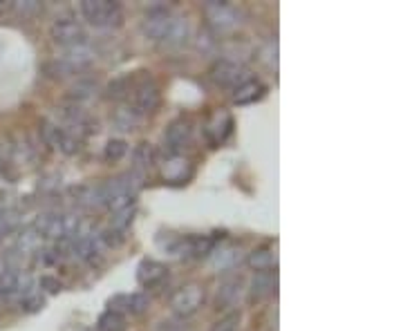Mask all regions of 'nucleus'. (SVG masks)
Returning a JSON list of instances; mask_svg holds the SVG:
<instances>
[{
  "mask_svg": "<svg viewBox=\"0 0 403 331\" xmlns=\"http://www.w3.org/2000/svg\"><path fill=\"white\" fill-rule=\"evenodd\" d=\"M141 32L148 36L151 41L162 43L168 47H179L191 39V25L184 16L173 14L166 5H155L148 9Z\"/></svg>",
  "mask_w": 403,
  "mask_h": 331,
  "instance_id": "nucleus-1",
  "label": "nucleus"
},
{
  "mask_svg": "<svg viewBox=\"0 0 403 331\" xmlns=\"http://www.w3.org/2000/svg\"><path fill=\"white\" fill-rule=\"evenodd\" d=\"M81 14L94 27H117L124 20V11L113 0H83Z\"/></svg>",
  "mask_w": 403,
  "mask_h": 331,
  "instance_id": "nucleus-2",
  "label": "nucleus"
},
{
  "mask_svg": "<svg viewBox=\"0 0 403 331\" xmlns=\"http://www.w3.org/2000/svg\"><path fill=\"white\" fill-rule=\"evenodd\" d=\"M36 231H39L41 238H50V240H72L81 231L79 217L72 215H41L39 222H36Z\"/></svg>",
  "mask_w": 403,
  "mask_h": 331,
  "instance_id": "nucleus-3",
  "label": "nucleus"
},
{
  "mask_svg": "<svg viewBox=\"0 0 403 331\" xmlns=\"http://www.w3.org/2000/svg\"><path fill=\"white\" fill-rule=\"evenodd\" d=\"M209 77L215 85H219V88H231V90H236L238 85L251 79L249 70L242 63H238V60H231V58L215 60L209 70Z\"/></svg>",
  "mask_w": 403,
  "mask_h": 331,
  "instance_id": "nucleus-4",
  "label": "nucleus"
},
{
  "mask_svg": "<svg viewBox=\"0 0 403 331\" xmlns=\"http://www.w3.org/2000/svg\"><path fill=\"white\" fill-rule=\"evenodd\" d=\"M204 298H206L204 287L191 282V285L175 291V296L170 298V309H173L175 316H179L181 320H184V318H191L202 309Z\"/></svg>",
  "mask_w": 403,
  "mask_h": 331,
  "instance_id": "nucleus-5",
  "label": "nucleus"
},
{
  "mask_svg": "<svg viewBox=\"0 0 403 331\" xmlns=\"http://www.w3.org/2000/svg\"><path fill=\"white\" fill-rule=\"evenodd\" d=\"M204 14L206 18H209L211 27L215 32H231L242 25V9H238L236 5L231 3H215V0H211V3L204 5Z\"/></svg>",
  "mask_w": 403,
  "mask_h": 331,
  "instance_id": "nucleus-6",
  "label": "nucleus"
},
{
  "mask_svg": "<svg viewBox=\"0 0 403 331\" xmlns=\"http://www.w3.org/2000/svg\"><path fill=\"white\" fill-rule=\"evenodd\" d=\"M162 103V92L157 88V83L151 79H143L132 88V110L139 117H148L153 115Z\"/></svg>",
  "mask_w": 403,
  "mask_h": 331,
  "instance_id": "nucleus-7",
  "label": "nucleus"
},
{
  "mask_svg": "<svg viewBox=\"0 0 403 331\" xmlns=\"http://www.w3.org/2000/svg\"><path fill=\"white\" fill-rule=\"evenodd\" d=\"M244 296V280L242 275H226L219 282L217 293H215V309L217 311H236V306L240 304Z\"/></svg>",
  "mask_w": 403,
  "mask_h": 331,
  "instance_id": "nucleus-8",
  "label": "nucleus"
},
{
  "mask_svg": "<svg viewBox=\"0 0 403 331\" xmlns=\"http://www.w3.org/2000/svg\"><path fill=\"white\" fill-rule=\"evenodd\" d=\"M50 39L60 47H77L85 43V32L75 18H56L50 25Z\"/></svg>",
  "mask_w": 403,
  "mask_h": 331,
  "instance_id": "nucleus-9",
  "label": "nucleus"
},
{
  "mask_svg": "<svg viewBox=\"0 0 403 331\" xmlns=\"http://www.w3.org/2000/svg\"><path fill=\"white\" fill-rule=\"evenodd\" d=\"M41 137L47 145H52V148L65 152V155L79 152V139L75 134H70L65 128H58L56 124H50V121H45L41 126Z\"/></svg>",
  "mask_w": 403,
  "mask_h": 331,
  "instance_id": "nucleus-10",
  "label": "nucleus"
},
{
  "mask_svg": "<svg viewBox=\"0 0 403 331\" xmlns=\"http://www.w3.org/2000/svg\"><path fill=\"white\" fill-rule=\"evenodd\" d=\"M191 139H193V124H191V121L184 119V117L177 119V121H173V124L168 126L166 137H164V143H166V148H168V155H170V157L179 155V152L191 143Z\"/></svg>",
  "mask_w": 403,
  "mask_h": 331,
  "instance_id": "nucleus-11",
  "label": "nucleus"
},
{
  "mask_svg": "<svg viewBox=\"0 0 403 331\" xmlns=\"http://www.w3.org/2000/svg\"><path fill=\"white\" fill-rule=\"evenodd\" d=\"M166 278H168V268L160 262H155V260H143L137 268V280H139V285L146 289L160 287Z\"/></svg>",
  "mask_w": 403,
  "mask_h": 331,
  "instance_id": "nucleus-12",
  "label": "nucleus"
},
{
  "mask_svg": "<svg viewBox=\"0 0 403 331\" xmlns=\"http://www.w3.org/2000/svg\"><path fill=\"white\" fill-rule=\"evenodd\" d=\"M247 264L253 268L255 273H274L278 264V255L274 247H258L253 249L247 257Z\"/></svg>",
  "mask_w": 403,
  "mask_h": 331,
  "instance_id": "nucleus-13",
  "label": "nucleus"
},
{
  "mask_svg": "<svg viewBox=\"0 0 403 331\" xmlns=\"http://www.w3.org/2000/svg\"><path fill=\"white\" fill-rule=\"evenodd\" d=\"M276 291V273H255V278L249 285V300L262 302Z\"/></svg>",
  "mask_w": 403,
  "mask_h": 331,
  "instance_id": "nucleus-14",
  "label": "nucleus"
},
{
  "mask_svg": "<svg viewBox=\"0 0 403 331\" xmlns=\"http://www.w3.org/2000/svg\"><path fill=\"white\" fill-rule=\"evenodd\" d=\"M267 92V88L255 79H249L244 81L242 85H238V88L234 90V103L238 105H249V103H255L258 99H262Z\"/></svg>",
  "mask_w": 403,
  "mask_h": 331,
  "instance_id": "nucleus-15",
  "label": "nucleus"
},
{
  "mask_svg": "<svg viewBox=\"0 0 403 331\" xmlns=\"http://www.w3.org/2000/svg\"><path fill=\"white\" fill-rule=\"evenodd\" d=\"M155 166V148L151 143H139L137 148L132 150V168H134V173H148V170Z\"/></svg>",
  "mask_w": 403,
  "mask_h": 331,
  "instance_id": "nucleus-16",
  "label": "nucleus"
},
{
  "mask_svg": "<svg viewBox=\"0 0 403 331\" xmlns=\"http://www.w3.org/2000/svg\"><path fill=\"white\" fill-rule=\"evenodd\" d=\"M113 302H117V304L121 302V304H124L121 309L132 313V316L143 313L146 309H148V304H151V300L146 298L143 293H132V296H117V298H113Z\"/></svg>",
  "mask_w": 403,
  "mask_h": 331,
  "instance_id": "nucleus-17",
  "label": "nucleus"
},
{
  "mask_svg": "<svg viewBox=\"0 0 403 331\" xmlns=\"http://www.w3.org/2000/svg\"><path fill=\"white\" fill-rule=\"evenodd\" d=\"M238 262H240V249H236V247H226V249H219L217 253H213L215 268H231Z\"/></svg>",
  "mask_w": 403,
  "mask_h": 331,
  "instance_id": "nucleus-18",
  "label": "nucleus"
},
{
  "mask_svg": "<svg viewBox=\"0 0 403 331\" xmlns=\"http://www.w3.org/2000/svg\"><path fill=\"white\" fill-rule=\"evenodd\" d=\"M18 226V213L14 208H0V242L16 231Z\"/></svg>",
  "mask_w": 403,
  "mask_h": 331,
  "instance_id": "nucleus-19",
  "label": "nucleus"
},
{
  "mask_svg": "<svg viewBox=\"0 0 403 331\" xmlns=\"http://www.w3.org/2000/svg\"><path fill=\"white\" fill-rule=\"evenodd\" d=\"M11 11L20 18H34L43 11V5L36 0H16V3H11Z\"/></svg>",
  "mask_w": 403,
  "mask_h": 331,
  "instance_id": "nucleus-20",
  "label": "nucleus"
},
{
  "mask_svg": "<svg viewBox=\"0 0 403 331\" xmlns=\"http://www.w3.org/2000/svg\"><path fill=\"white\" fill-rule=\"evenodd\" d=\"M96 238H99L101 247H108V249H117V247H121V244H124V240H126L124 231H117L115 226L103 228Z\"/></svg>",
  "mask_w": 403,
  "mask_h": 331,
  "instance_id": "nucleus-21",
  "label": "nucleus"
},
{
  "mask_svg": "<svg viewBox=\"0 0 403 331\" xmlns=\"http://www.w3.org/2000/svg\"><path fill=\"white\" fill-rule=\"evenodd\" d=\"M128 152V143L124 139H110L105 143V150H103V157L105 162H119V159H124Z\"/></svg>",
  "mask_w": 403,
  "mask_h": 331,
  "instance_id": "nucleus-22",
  "label": "nucleus"
},
{
  "mask_svg": "<svg viewBox=\"0 0 403 331\" xmlns=\"http://www.w3.org/2000/svg\"><path fill=\"white\" fill-rule=\"evenodd\" d=\"M139 121H141V117L134 112L132 108L117 110V115H115V124H117L121 130H134V126H137Z\"/></svg>",
  "mask_w": 403,
  "mask_h": 331,
  "instance_id": "nucleus-23",
  "label": "nucleus"
},
{
  "mask_svg": "<svg viewBox=\"0 0 403 331\" xmlns=\"http://www.w3.org/2000/svg\"><path fill=\"white\" fill-rule=\"evenodd\" d=\"M41 247V235H39V231L32 228V231H25V233H20V238H18V249L23 253H36Z\"/></svg>",
  "mask_w": 403,
  "mask_h": 331,
  "instance_id": "nucleus-24",
  "label": "nucleus"
},
{
  "mask_svg": "<svg viewBox=\"0 0 403 331\" xmlns=\"http://www.w3.org/2000/svg\"><path fill=\"white\" fill-rule=\"evenodd\" d=\"M126 329V320L124 316L117 311H108L105 316H101L99 320V331H124Z\"/></svg>",
  "mask_w": 403,
  "mask_h": 331,
  "instance_id": "nucleus-25",
  "label": "nucleus"
},
{
  "mask_svg": "<svg viewBox=\"0 0 403 331\" xmlns=\"http://www.w3.org/2000/svg\"><path fill=\"white\" fill-rule=\"evenodd\" d=\"M240 320H242L240 311L224 313V316L219 318V320L211 327V331H238V329H240Z\"/></svg>",
  "mask_w": 403,
  "mask_h": 331,
  "instance_id": "nucleus-26",
  "label": "nucleus"
},
{
  "mask_svg": "<svg viewBox=\"0 0 403 331\" xmlns=\"http://www.w3.org/2000/svg\"><path fill=\"white\" fill-rule=\"evenodd\" d=\"M132 88H134V85L130 83V79L121 77V79H117V81H113L108 85V96H110V99H124V96H128V92Z\"/></svg>",
  "mask_w": 403,
  "mask_h": 331,
  "instance_id": "nucleus-27",
  "label": "nucleus"
},
{
  "mask_svg": "<svg viewBox=\"0 0 403 331\" xmlns=\"http://www.w3.org/2000/svg\"><path fill=\"white\" fill-rule=\"evenodd\" d=\"M43 306H45V298L41 296V293H34V291L20 300V309L25 313H39Z\"/></svg>",
  "mask_w": 403,
  "mask_h": 331,
  "instance_id": "nucleus-28",
  "label": "nucleus"
},
{
  "mask_svg": "<svg viewBox=\"0 0 403 331\" xmlns=\"http://www.w3.org/2000/svg\"><path fill=\"white\" fill-rule=\"evenodd\" d=\"M92 92H94V85L88 83V81H81V83L75 85V90H72V96H75V99H90Z\"/></svg>",
  "mask_w": 403,
  "mask_h": 331,
  "instance_id": "nucleus-29",
  "label": "nucleus"
},
{
  "mask_svg": "<svg viewBox=\"0 0 403 331\" xmlns=\"http://www.w3.org/2000/svg\"><path fill=\"white\" fill-rule=\"evenodd\" d=\"M41 289H45L47 293H58L60 291V282L54 275H43L41 278Z\"/></svg>",
  "mask_w": 403,
  "mask_h": 331,
  "instance_id": "nucleus-30",
  "label": "nucleus"
},
{
  "mask_svg": "<svg viewBox=\"0 0 403 331\" xmlns=\"http://www.w3.org/2000/svg\"><path fill=\"white\" fill-rule=\"evenodd\" d=\"M157 331H184V327H179V325H175V323H160Z\"/></svg>",
  "mask_w": 403,
  "mask_h": 331,
  "instance_id": "nucleus-31",
  "label": "nucleus"
},
{
  "mask_svg": "<svg viewBox=\"0 0 403 331\" xmlns=\"http://www.w3.org/2000/svg\"><path fill=\"white\" fill-rule=\"evenodd\" d=\"M5 268H7V266H5V262H3V257H0V273H3Z\"/></svg>",
  "mask_w": 403,
  "mask_h": 331,
  "instance_id": "nucleus-32",
  "label": "nucleus"
},
{
  "mask_svg": "<svg viewBox=\"0 0 403 331\" xmlns=\"http://www.w3.org/2000/svg\"><path fill=\"white\" fill-rule=\"evenodd\" d=\"M5 9H7V5L3 3V0H0V11H5Z\"/></svg>",
  "mask_w": 403,
  "mask_h": 331,
  "instance_id": "nucleus-33",
  "label": "nucleus"
}]
</instances>
